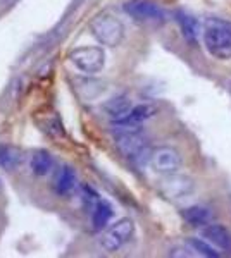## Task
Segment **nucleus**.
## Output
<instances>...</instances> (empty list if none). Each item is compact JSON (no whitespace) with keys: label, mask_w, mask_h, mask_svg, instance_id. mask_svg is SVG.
<instances>
[{"label":"nucleus","mask_w":231,"mask_h":258,"mask_svg":"<svg viewBox=\"0 0 231 258\" xmlns=\"http://www.w3.org/2000/svg\"><path fill=\"white\" fill-rule=\"evenodd\" d=\"M202 40L207 52L219 60L231 59V24L222 19H207Z\"/></svg>","instance_id":"1"},{"label":"nucleus","mask_w":231,"mask_h":258,"mask_svg":"<svg viewBox=\"0 0 231 258\" xmlns=\"http://www.w3.org/2000/svg\"><path fill=\"white\" fill-rule=\"evenodd\" d=\"M116 148L119 150V153L124 159H129L135 164L142 165L145 162L150 160V153L152 150L149 148L147 138L135 129H119V133L116 135Z\"/></svg>","instance_id":"2"},{"label":"nucleus","mask_w":231,"mask_h":258,"mask_svg":"<svg viewBox=\"0 0 231 258\" xmlns=\"http://www.w3.org/2000/svg\"><path fill=\"white\" fill-rule=\"evenodd\" d=\"M90 33L99 43L106 47H117L124 40V24L116 16L102 12L91 19Z\"/></svg>","instance_id":"3"},{"label":"nucleus","mask_w":231,"mask_h":258,"mask_svg":"<svg viewBox=\"0 0 231 258\" xmlns=\"http://www.w3.org/2000/svg\"><path fill=\"white\" fill-rule=\"evenodd\" d=\"M135 234V222L129 217L119 219L116 224H112L100 238V246L107 253H114L121 249Z\"/></svg>","instance_id":"4"},{"label":"nucleus","mask_w":231,"mask_h":258,"mask_svg":"<svg viewBox=\"0 0 231 258\" xmlns=\"http://www.w3.org/2000/svg\"><path fill=\"white\" fill-rule=\"evenodd\" d=\"M69 60L85 74H97L106 66V52L100 47H78L69 53Z\"/></svg>","instance_id":"5"},{"label":"nucleus","mask_w":231,"mask_h":258,"mask_svg":"<svg viewBox=\"0 0 231 258\" xmlns=\"http://www.w3.org/2000/svg\"><path fill=\"white\" fill-rule=\"evenodd\" d=\"M149 164L157 174L167 176V174L178 172L183 164V159L178 150L173 147H157L150 153Z\"/></svg>","instance_id":"6"},{"label":"nucleus","mask_w":231,"mask_h":258,"mask_svg":"<svg viewBox=\"0 0 231 258\" xmlns=\"http://www.w3.org/2000/svg\"><path fill=\"white\" fill-rule=\"evenodd\" d=\"M193 189H195V182L184 174H167L161 181V193L169 200H183L190 197Z\"/></svg>","instance_id":"7"},{"label":"nucleus","mask_w":231,"mask_h":258,"mask_svg":"<svg viewBox=\"0 0 231 258\" xmlns=\"http://www.w3.org/2000/svg\"><path fill=\"white\" fill-rule=\"evenodd\" d=\"M124 12L142 23H162L166 19V12L150 0H128Z\"/></svg>","instance_id":"8"},{"label":"nucleus","mask_w":231,"mask_h":258,"mask_svg":"<svg viewBox=\"0 0 231 258\" xmlns=\"http://www.w3.org/2000/svg\"><path fill=\"white\" fill-rule=\"evenodd\" d=\"M157 105H154V103H138V105H133V109L129 110V114L124 119L114 120V126L117 129H135L138 127V124L152 119L157 114Z\"/></svg>","instance_id":"9"},{"label":"nucleus","mask_w":231,"mask_h":258,"mask_svg":"<svg viewBox=\"0 0 231 258\" xmlns=\"http://www.w3.org/2000/svg\"><path fill=\"white\" fill-rule=\"evenodd\" d=\"M200 234L202 238L211 243L214 248L221 249V251L231 253V232L221 224H211L209 222L207 226H204L200 229Z\"/></svg>","instance_id":"10"},{"label":"nucleus","mask_w":231,"mask_h":258,"mask_svg":"<svg viewBox=\"0 0 231 258\" xmlns=\"http://www.w3.org/2000/svg\"><path fill=\"white\" fill-rule=\"evenodd\" d=\"M176 18V23L179 24V30H181L184 40L192 45H197L199 41V36H200V23L197 18H193L192 14L184 11H178L174 14Z\"/></svg>","instance_id":"11"},{"label":"nucleus","mask_w":231,"mask_h":258,"mask_svg":"<svg viewBox=\"0 0 231 258\" xmlns=\"http://www.w3.org/2000/svg\"><path fill=\"white\" fill-rule=\"evenodd\" d=\"M131 109H133L131 100L126 97V95H119V97H114L104 103V110H106L107 117L112 119V122H114V120L124 119Z\"/></svg>","instance_id":"12"},{"label":"nucleus","mask_w":231,"mask_h":258,"mask_svg":"<svg viewBox=\"0 0 231 258\" xmlns=\"http://www.w3.org/2000/svg\"><path fill=\"white\" fill-rule=\"evenodd\" d=\"M74 186H76V174H74V170L69 165H62L59 169V172L56 174V179H54V189H56V193L64 197V195L73 191Z\"/></svg>","instance_id":"13"},{"label":"nucleus","mask_w":231,"mask_h":258,"mask_svg":"<svg viewBox=\"0 0 231 258\" xmlns=\"http://www.w3.org/2000/svg\"><path fill=\"white\" fill-rule=\"evenodd\" d=\"M112 215H114V209H112L111 203L107 200H99L97 205L91 209V224H94L95 231L106 229L109 220L112 219Z\"/></svg>","instance_id":"14"},{"label":"nucleus","mask_w":231,"mask_h":258,"mask_svg":"<svg viewBox=\"0 0 231 258\" xmlns=\"http://www.w3.org/2000/svg\"><path fill=\"white\" fill-rule=\"evenodd\" d=\"M181 217L190 226L202 229L204 226H207L211 222V210L205 209L202 205H192L188 209L181 210Z\"/></svg>","instance_id":"15"},{"label":"nucleus","mask_w":231,"mask_h":258,"mask_svg":"<svg viewBox=\"0 0 231 258\" xmlns=\"http://www.w3.org/2000/svg\"><path fill=\"white\" fill-rule=\"evenodd\" d=\"M54 167V157L47 150H36L31 157V169L36 176H47Z\"/></svg>","instance_id":"16"},{"label":"nucleus","mask_w":231,"mask_h":258,"mask_svg":"<svg viewBox=\"0 0 231 258\" xmlns=\"http://www.w3.org/2000/svg\"><path fill=\"white\" fill-rule=\"evenodd\" d=\"M23 160L19 148L12 147V145H0V165L7 170L16 169Z\"/></svg>","instance_id":"17"},{"label":"nucleus","mask_w":231,"mask_h":258,"mask_svg":"<svg viewBox=\"0 0 231 258\" xmlns=\"http://www.w3.org/2000/svg\"><path fill=\"white\" fill-rule=\"evenodd\" d=\"M188 246L192 248V251H197V255H202V256H209V258H214V256H219L221 253L216 251L217 248H214L211 243H207L204 238H192L188 241Z\"/></svg>","instance_id":"18"},{"label":"nucleus","mask_w":231,"mask_h":258,"mask_svg":"<svg viewBox=\"0 0 231 258\" xmlns=\"http://www.w3.org/2000/svg\"><path fill=\"white\" fill-rule=\"evenodd\" d=\"M43 129L52 136H62V135H64V127H62V122L59 120L57 115H52L50 120L47 122V127H43Z\"/></svg>","instance_id":"19"},{"label":"nucleus","mask_w":231,"mask_h":258,"mask_svg":"<svg viewBox=\"0 0 231 258\" xmlns=\"http://www.w3.org/2000/svg\"><path fill=\"white\" fill-rule=\"evenodd\" d=\"M18 2L19 0H0V9H7V7H12Z\"/></svg>","instance_id":"20"}]
</instances>
